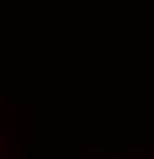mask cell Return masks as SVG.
Masks as SVG:
<instances>
[{"mask_svg": "<svg viewBox=\"0 0 154 159\" xmlns=\"http://www.w3.org/2000/svg\"><path fill=\"white\" fill-rule=\"evenodd\" d=\"M0 159H10V154H7V139L2 135V122H0Z\"/></svg>", "mask_w": 154, "mask_h": 159, "instance_id": "1", "label": "cell"}]
</instances>
